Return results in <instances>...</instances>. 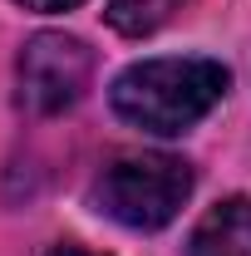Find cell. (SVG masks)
I'll return each instance as SVG.
<instances>
[{
    "instance_id": "obj_6",
    "label": "cell",
    "mask_w": 251,
    "mask_h": 256,
    "mask_svg": "<svg viewBox=\"0 0 251 256\" xmlns=\"http://www.w3.org/2000/svg\"><path fill=\"white\" fill-rule=\"evenodd\" d=\"M15 5H25L34 15H60V10H79L84 0H15Z\"/></svg>"
},
{
    "instance_id": "obj_4",
    "label": "cell",
    "mask_w": 251,
    "mask_h": 256,
    "mask_svg": "<svg viewBox=\"0 0 251 256\" xmlns=\"http://www.w3.org/2000/svg\"><path fill=\"white\" fill-rule=\"evenodd\" d=\"M188 256H251V197H226L192 226Z\"/></svg>"
},
{
    "instance_id": "obj_2",
    "label": "cell",
    "mask_w": 251,
    "mask_h": 256,
    "mask_svg": "<svg viewBox=\"0 0 251 256\" xmlns=\"http://www.w3.org/2000/svg\"><path fill=\"white\" fill-rule=\"evenodd\" d=\"M192 162L178 153H118L89 188L94 212L133 232L168 226L192 197Z\"/></svg>"
},
{
    "instance_id": "obj_7",
    "label": "cell",
    "mask_w": 251,
    "mask_h": 256,
    "mask_svg": "<svg viewBox=\"0 0 251 256\" xmlns=\"http://www.w3.org/2000/svg\"><path fill=\"white\" fill-rule=\"evenodd\" d=\"M50 256H94V252H84V246H54Z\"/></svg>"
},
{
    "instance_id": "obj_1",
    "label": "cell",
    "mask_w": 251,
    "mask_h": 256,
    "mask_svg": "<svg viewBox=\"0 0 251 256\" xmlns=\"http://www.w3.org/2000/svg\"><path fill=\"white\" fill-rule=\"evenodd\" d=\"M232 89L226 64L207 54H162V60H138L114 79L108 104L128 128L153 133V138H178L197 128Z\"/></svg>"
},
{
    "instance_id": "obj_5",
    "label": "cell",
    "mask_w": 251,
    "mask_h": 256,
    "mask_svg": "<svg viewBox=\"0 0 251 256\" xmlns=\"http://www.w3.org/2000/svg\"><path fill=\"white\" fill-rule=\"evenodd\" d=\"M188 0H108V25L118 34H153L162 30L178 10H182Z\"/></svg>"
},
{
    "instance_id": "obj_3",
    "label": "cell",
    "mask_w": 251,
    "mask_h": 256,
    "mask_svg": "<svg viewBox=\"0 0 251 256\" xmlns=\"http://www.w3.org/2000/svg\"><path fill=\"white\" fill-rule=\"evenodd\" d=\"M94 79V50L79 34L64 30H40L34 40H25L20 60H15V98L25 114H64L89 94Z\"/></svg>"
}]
</instances>
